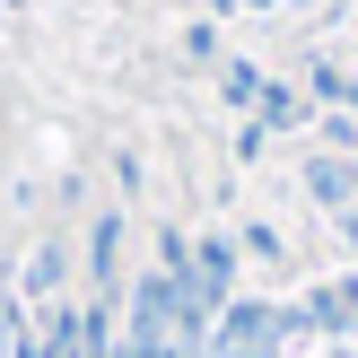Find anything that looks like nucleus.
<instances>
[{
	"label": "nucleus",
	"mask_w": 358,
	"mask_h": 358,
	"mask_svg": "<svg viewBox=\"0 0 358 358\" xmlns=\"http://www.w3.org/2000/svg\"><path fill=\"white\" fill-rule=\"evenodd\" d=\"M341 236H350V254H358V210H341Z\"/></svg>",
	"instance_id": "obj_3"
},
{
	"label": "nucleus",
	"mask_w": 358,
	"mask_h": 358,
	"mask_svg": "<svg viewBox=\"0 0 358 358\" xmlns=\"http://www.w3.org/2000/svg\"><path fill=\"white\" fill-rule=\"evenodd\" d=\"M0 358H9V315H0Z\"/></svg>",
	"instance_id": "obj_4"
},
{
	"label": "nucleus",
	"mask_w": 358,
	"mask_h": 358,
	"mask_svg": "<svg viewBox=\"0 0 358 358\" xmlns=\"http://www.w3.org/2000/svg\"><path fill=\"white\" fill-rule=\"evenodd\" d=\"M297 324H315V332H350V324H358V280H332V289H315Z\"/></svg>",
	"instance_id": "obj_1"
},
{
	"label": "nucleus",
	"mask_w": 358,
	"mask_h": 358,
	"mask_svg": "<svg viewBox=\"0 0 358 358\" xmlns=\"http://www.w3.org/2000/svg\"><path fill=\"white\" fill-rule=\"evenodd\" d=\"M306 192L332 210V219H341V210H358V201H350V166H341V157H315V166H306Z\"/></svg>",
	"instance_id": "obj_2"
}]
</instances>
